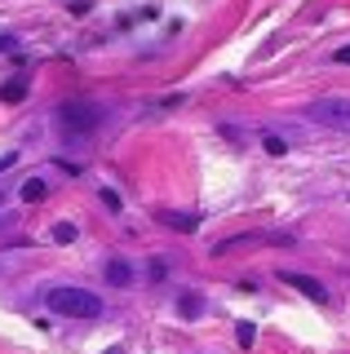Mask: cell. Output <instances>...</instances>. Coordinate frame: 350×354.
I'll return each mask as SVG.
<instances>
[{"label": "cell", "mask_w": 350, "mask_h": 354, "mask_svg": "<svg viewBox=\"0 0 350 354\" xmlns=\"http://www.w3.org/2000/svg\"><path fill=\"white\" fill-rule=\"evenodd\" d=\"M45 306L53 310L58 319H98L102 315V297H93L89 288H49L45 292Z\"/></svg>", "instance_id": "1"}, {"label": "cell", "mask_w": 350, "mask_h": 354, "mask_svg": "<svg viewBox=\"0 0 350 354\" xmlns=\"http://www.w3.org/2000/svg\"><path fill=\"white\" fill-rule=\"evenodd\" d=\"M261 147H266L270 155H284V151H288V142H284L279 133H266V138H261Z\"/></svg>", "instance_id": "8"}, {"label": "cell", "mask_w": 350, "mask_h": 354, "mask_svg": "<svg viewBox=\"0 0 350 354\" xmlns=\"http://www.w3.org/2000/svg\"><path fill=\"white\" fill-rule=\"evenodd\" d=\"M102 204H107V208H111V213H120V195L111 191V186H102Z\"/></svg>", "instance_id": "13"}, {"label": "cell", "mask_w": 350, "mask_h": 354, "mask_svg": "<svg viewBox=\"0 0 350 354\" xmlns=\"http://www.w3.org/2000/svg\"><path fill=\"white\" fill-rule=\"evenodd\" d=\"M58 124L67 133H93L98 124H102V106H93V102H62L58 106Z\"/></svg>", "instance_id": "3"}, {"label": "cell", "mask_w": 350, "mask_h": 354, "mask_svg": "<svg viewBox=\"0 0 350 354\" xmlns=\"http://www.w3.org/2000/svg\"><path fill=\"white\" fill-rule=\"evenodd\" d=\"M306 120L324 129H337V133H350V97H315L306 106Z\"/></svg>", "instance_id": "2"}, {"label": "cell", "mask_w": 350, "mask_h": 354, "mask_svg": "<svg viewBox=\"0 0 350 354\" xmlns=\"http://www.w3.org/2000/svg\"><path fill=\"white\" fill-rule=\"evenodd\" d=\"M23 93H27V88H23V84H18V80H14V84H5V88H0V97H5V102H23Z\"/></svg>", "instance_id": "11"}, {"label": "cell", "mask_w": 350, "mask_h": 354, "mask_svg": "<svg viewBox=\"0 0 350 354\" xmlns=\"http://www.w3.org/2000/svg\"><path fill=\"white\" fill-rule=\"evenodd\" d=\"M14 49V36H0V53H9Z\"/></svg>", "instance_id": "16"}, {"label": "cell", "mask_w": 350, "mask_h": 354, "mask_svg": "<svg viewBox=\"0 0 350 354\" xmlns=\"http://www.w3.org/2000/svg\"><path fill=\"white\" fill-rule=\"evenodd\" d=\"M102 354H120V350H116V346H111V350H102Z\"/></svg>", "instance_id": "17"}, {"label": "cell", "mask_w": 350, "mask_h": 354, "mask_svg": "<svg viewBox=\"0 0 350 354\" xmlns=\"http://www.w3.org/2000/svg\"><path fill=\"white\" fill-rule=\"evenodd\" d=\"M279 283H293L302 297H311V301H328V288L320 279H311V274H279Z\"/></svg>", "instance_id": "4"}, {"label": "cell", "mask_w": 350, "mask_h": 354, "mask_svg": "<svg viewBox=\"0 0 350 354\" xmlns=\"http://www.w3.org/2000/svg\"><path fill=\"white\" fill-rule=\"evenodd\" d=\"M147 274H151V283H160L164 274H169V266H164V261H151V270H147Z\"/></svg>", "instance_id": "14"}, {"label": "cell", "mask_w": 350, "mask_h": 354, "mask_svg": "<svg viewBox=\"0 0 350 354\" xmlns=\"http://www.w3.org/2000/svg\"><path fill=\"white\" fill-rule=\"evenodd\" d=\"M75 235H80V230H75L71 221H58V226H53V243H75Z\"/></svg>", "instance_id": "7"}, {"label": "cell", "mask_w": 350, "mask_h": 354, "mask_svg": "<svg viewBox=\"0 0 350 354\" xmlns=\"http://www.w3.org/2000/svg\"><path fill=\"white\" fill-rule=\"evenodd\" d=\"M235 337H239V346H253V341H257V328H253V324H239Z\"/></svg>", "instance_id": "12"}, {"label": "cell", "mask_w": 350, "mask_h": 354, "mask_svg": "<svg viewBox=\"0 0 350 354\" xmlns=\"http://www.w3.org/2000/svg\"><path fill=\"white\" fill-rule=\"evenodd\" d=\"M107 279H111L116 288H129V283H133V266H129V261H111V266H107Z\"/></svg>", "instance_id": "6"}, {"label": "cell", "mask_w": 350, "mask_h": 354, "mask_svg": "<svg viewBox=\"0 0 350 354\" xmlns=\"http://www.w3.org/2000/svg\"><path fill=\"white\" fill-rule=\"evenodd\" d=\"M23 199H27V204L45 199V182H23Z\"/></svg>", "instance_id": "10"}, {"label": "cell", "mask_w": 350, "mask_h": 354, "mask_svg": "<svg viewBox=\"0 0 350 354\" xmlns=\"http://www.w3.org/2000/svg\"><path fill=\"white\" fill-rule=\"evenodd\" d=\"M200 297H195V292H187V297H182V315H187V319H200Z\"/></svg>", "instance_id": "9"}, {"label": "cell", "mask_w": 350, "mask_h": 354, "mask_svg": "<svg viewBox=\"0 0 350 354\" xmlns=\"http://www.w3.org/2000/svg\"><path fill=\"white\" fill-rule=\"evenodd\" d=\"M333 62H342V66H350V44H342V49L333 53Z\"/></svg>", "instance_id": "15"}, {"label": "cell", "mask_w": 350, "mask_h": 354, "mask_svg": "<svg viewBox=\"0 0 350 354\" xmlns=\"http://www.w3.org/2000/svg\"><path fill=\"white\" fill-rule=\"evenodd\" d=\"M164 226H173V230H195L200 226V213H160Z\"/></svg>", "instance_id": "5"}]
</instances>
